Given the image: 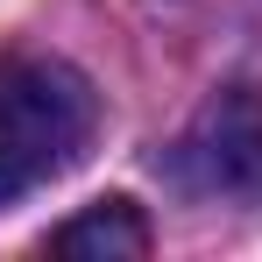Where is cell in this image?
Instances as JSON below:
<instances>
[{
    "label": "cell",
    "mask_w": 262,
    "mask_h": 262,
    "mask_svg": "<svg viewBox=\"0 0 262 262\" xmlns=\"http://www.w3.org/2000/svg\"><path fill=\"white\" fill-rule=\"evenodd\" d=\"M92 121H99V99L71 64L7 50L0 57V206L71 170L92 142Z\"/></svg>",
    "instance_id": "1"
},
{
    "label": "cell",
    "mask_w": 262,
    "mask_h": 262,
    "mask_svg": "<svg viewBox=\"0 0 262 262\" xmlns=\"http://www.w3.org/2000/svg\"><path fill=\"white\" fill-rule=\"evenodd\" d=\"M170 184L191 191V199L262 206V92L234 85L199 106V121L170 149Z\"/></svg>",
    "instance_id": "2"
},
{
    "label": "cell",
    "mask_w": 262,
    "mask_h": 262,
    "mask_svg": "<svg viewBox=\"0 0 262 262\" xmlns=\"http://www.w3.org/2000/svg\"><path fill=\"white\" fill-rule=\"evenodd\" d=\"M149 248H156V234L135 199H99L50 234V255H78V262H142Z\"/></svg>",
    "instance_id": "3"
}]
</instances>
